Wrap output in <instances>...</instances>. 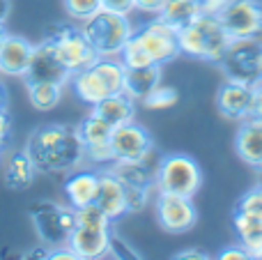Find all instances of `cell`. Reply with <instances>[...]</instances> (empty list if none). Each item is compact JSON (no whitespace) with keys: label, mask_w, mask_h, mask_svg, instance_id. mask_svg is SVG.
Masks as SVG:
<instances>
[{"label":"cell","mask_w":262,"mask_h":260,"mask_svg":"<svg viewBox=\"0 0 262 260\" xmlns=\"http://www.w3.org/2000/svg\"><path fill=\"white\" fill-rule=\"evenodd\" d=\"M23 150L30 155L37 173L67 175L85 164V147L76 127L64 122H46L30 132Z\"/></svg>","instance_id":"6da1fadb"},{"label":"cell","mask_w":262,"mask_h":260,"mask_svg":"<svg viewBox=\"0 0 262 260\" xmlns=\"http://www.w3.org/2000/svg\"><path fill=\"white\" fill-rule=\"evenodd\" d=\"M177 41H180V53L186 58L200 60V62L219 64L226 55L232 37L226 32L219 14L203 12L198 18L177 30Z\"/></svg>","instance_id":"7a4b0ae2"},{"label":"cell","mask_w":262,"mask_h":260,"mask_svg":"<svg viewBox=\"0 0 262 260\" xmlns=\"http://www.w3.org/2000/svg\"><path fill=\"white\" fill-rule=\"evenodd\" d=\"M69 85H72V92L76 95V99L92 109L108 95L124 90V64L120 62V58L99 55L90 67L72 74Z\"/></svg>","instance_id":"3957f363"},{"label":"cell","mask_w":262,"mask_h":260,"mask_svg":"<svg viewBox=\"0 0 262 260\" xmlns=\"http://www.w3.org/2000/svg\"><path fill=\"white\" fill-rule=\"evenodd\" d=\"M113 240V221L92 203L76 210V226L69 235V247L78 260H99L106 258L111 251Z\"/></svg>","instance_id":"277c9868"},{"label":"cell","mask_w":262,"mask_h":260,"mask_svg":"<svg viewBox=\"0 0 262 260\" xmlns=\"http://www.w3.org/2000/svg\"><path fill=\"white\" fill-rule=\"evenodd\" d=\"M28 216L32 221L39 244L53 249L69 242L74 226H76V210L67 203H58L51 198H41L28 205Z\"/></svg>","instance_id":"5b68a950"},{"label":"cell","mask_w":262,"mask_h":260,"mask_svg":"<svg viewBox=\"0 0 262 260\" xmlns=\"http://www.w3.org/2000/svg\"><path fill=\"white\" fill-rule=\"evenodd\" d=\"M85 37L90 39V44L95 46L97 55L104 58H118L120 51L124 49V44L129 41V37L134 35V23L127 14H118L111 9L101 7L97 14H92L90 18L81 23Z\"/></svg>","instance_id":"8992f818"},{"label":"cell","mask_w":262,"mask_h":260,"mask_svg":"<svg viewBox=\"0 0 262 260\" xmlns=\"http://www.w3.org/2000/svg\"><path fill=\"white\" fill-rule=\"evenodd\" d=\"M200 187H203V168L193 157L182 155V152L159 157L157 175H154L157 191L193 198Z\"/></svg>","instance_id":"52a82bcc"},{"label":"cell","mask_w":262,"mask_h":260,"mask_svg":"<svg viewBox=\"0 0 262 260\" xmlns=\"http://www.w3.org/2000/svg\"><path fill=\"white\" fill-rule=\"evenodd\" d=\"M44 39H49L55 46L60 60L72 74L81 72V69L90 67L99 55H97L95 46L85 37L81 26H72L64 21H53L44 28Z\"/></svg>","instance_id":"ba28073f"},{"label":"cell","mask_w":262,"mask_h":260,"mask_svg":"<svg viewBox=\"0 0 262 260\" xmlns=\"http://www.w3.org/2000/svg\"><path fill=\"white\" fill-rule=\"evenodd\" d=\"M219 67H221L226 81L258 85L262 83V41L232 39Z\"/></svg>","instance_id":"9c48e42d"},{"label":"cell","mask_w":262,"mask_h":260,"mask_svg":"<svg viewBox=\"0 0 262 260\" xmlns=\"http://www.w3.org/2000/svg\"><path fill=\"white\" fill-rule=\"evenodd\" d=\"M134 37L143 44L147 55L154 64H168L180 58V41H177V30L168 26L161 16H149L147 21L138 23L134 28Z\"/></svg>","instance_id":"30bf717a"},{"label":"cell","mask_w":262,"mask_h":260,"mask_svg":"<svg viewBox=\"0 0 262 260\" xmlns=\"http://www.w3.org/2000/svg\"><path fill=\"white\" fill-rule=\"evenodd\" d=\"M154 216H157V224L170 235H184L198 224V210L193 205V198L177 196V193L157 191Z\"/></svg>","instance_id":"8fae6325"},{"label":"cell","mask_w":262,"mask_h":260,"mask_svg":"<svg viewBox=\"0 0 262 260\" xmlns=\"http://www.w3.org/2000/svg\"><path fill=\"white\" fill-rule=\"evenodd\" d=\"M219 18L232 39L262 41V0H228Z\"/></svg>","instance_id":"7c38bea8"},{"label":"cell","mask_w":262,"mask_h":260,"mask_svg":"<svg viewBox=\"0 0 262 260\" xmlns=\"http://www.w3.org/2000/svg\"><path fill=\"white\" fill-rule=\"evenodd\" d=\"M111 152H113V161L145 159L147 155L154 152V141L143 124L131 120L127 124L113 127V132H111Z\"/></svg>","instance_id":"4fadbf2b"},{"label":"cell","mask_w":262,"mask_h":260,"mask_svg":"<svg viewBox=\"0 0 262 260\" xmlns=\"http://www.w3.org/2000/svg\"><path fill=\"white\" fill-rule=\"evenodd\" d=\"M69 78H72V72L60 60L55 46L41 37V41H37L32 46V55L23 81H51L60 83V85H69Z\"/></svg>","instance_id":"5bb4252c"},{"label":"cell","mask_w":262,"mask_h":260,"mask_svg":"<svg viewBox=\"0 0 262 260\" xmlns=\"http://www.w3.org/2000/svg\"><path fill=\"white\" fill-rule=\"evenodd\" d=\"M76 132L83 141V147H85V161L97 166L113 164V152H111V132H113V127L108 122H104L99 115H95L90 111L76 124Z\"/></svg>","instance_id":"9a60e30c"},{"label":"cell","mask_w":262,"mask_h":260,"mask_svg":"<svg viewBox=\"0 0 262 260\" xmlns=\"http://www.w3.org/2000/svg\"><path fill=\"white\" fill-rule=\"evenodd\" d=\"M255 104V85L249 83L226 81L216 92V109L226 120L232 122H244L253 118Z\"/></svg>","instance_id":"2e32d148"},{"label":"cell","mask_w":262,"mask_h":260,"mask_svg":"<svg viewBox=\"0 0 262 260\" xmlns=\"http://www.w3.org/2000/svg\"><path fill=\"white\" fill-rule=\"evenodd\" d=\"M95 205L99 207L111 221H118V219H122V216L129 214L124 184L115 178V173L111 168L99 170V187H97Z\"/></svg>","instance_id":"e0dca14e"},{"label":"cell","mask_w":262,"mask_h":260,"mask_svg":"<svg viewBox=\"0 0 262 260\" xmlns=\"http://www.w3.org/2000/svg\"><path fill=\"white\" fill-rule=\"evenodd\" d=\"M32 41L16 32H7L0 44V76L23 78L28 72V62L32 55Z\"/></svg>","instance_id":"ac0fdd59"},{"label":"cell","mask_w":262,"mask_h":260,"mask_svg":"<svg viewBox=\"0 0 262 260\" xmlns=\"http://www.w3.org/2000/svg\"><path fill=\"white\" fill-rule=\"evenodd\" d=\"M157 164L159 157L157 150L152 155H147L145 159H136V161H113L108 164V168L115 173V178L131 189H147L154 191V175H157Z\"/></svg>","instance_id":"d6986e66"},{"label":"cell","mask_w":262,"mask_h":260,"mask_svg":"<svg viewBox=\"0 0 262 260\" xmlns=\"http://www.w3.org/2000/svg\"><path fill=\"white\" fill-rule=\"evenodd\" d=\"M97 187H99V170L95 168H76L67 173L62 184L64 203L72 205L74 210H81L85 205H92L97 196Z\"/></svg>","instance_id":"ffe728a7"},{"label":"cell","mask_w":262,"mask_h":260,"mask_svg":"<svg viewBox=\"0 0 262 260\" xmlns=\"http://www.w3.org/2000/svg\"><path fill=\"white\" fill-rule=\"evenodd\" d=\"M235 152L246 166L262 170V120L249 118L239 122L235 136Z\"/></svg>","instance_id":"44dd1931"},{"label":"cell","mask_w":262,"mask_h":260,"mask_svg":"<svg viewBox=\"0 0 262 260\" xmlns=\"http://www.w3.org/2000/svg\"><path fill=\"white\" fill-rule=\"evenodd\" d=\"M35 178H37V166L32 164L30 155L26 150H16L5 159V164H3L5 189H9L14 193L28 191L35 184Z\"/></svg>","instance_id":"7402d4cb"},{"label":"cell","mask_w":262,"mask_h":260,"mask_svg":"<svg viewBox=\"0 0 262 260\" xmlns=\"http://www.w3.org/2000/svg\"><path fill=\"white\" fill-rule=\"evenodd\" d=\"M161 64H147V67H124V90L134 101H143L154 88L161 83L163 72Z\"/></svg>","instance_id":"603a6c76"},{"label":"cell","mask_w":262,"mask_h":260,"mask_svg":"<svg viewBox=\"0 0 262 260\" xmlns=\"http://www.w3.org/2000/svg\"><path fill=\"white\" fill-rule=\"evenodd\" d=\"M136 106H138V101L131 99L127 92H115V95H108L99 104L92 106V113L99 115L111 127H120V124L136 120Z\"/></svg>","instance_id":"cb8c5ba5"},{"label":"cell","mask_w":262,"mask_h":260,"mask_svg":"<svg viewBox=\"0 0 262 260\" xmlns=\"http://www.w3.org/2000/svg\"><path fill=\"white\" fill-rule=\"evenodd\" d=\"M232 230L239 244L253 256L262 249V216H251L244 212H232Z\"/></svg>","instance_id":"d4e9b609"},{"label":"cell","mask_w":262,"mask_h":260,"mask_svg":"<svg viewBox=\"0 0 262 260\" xmlns=\"http://www.w3.org/2000/svg\"><path fill=\"white\" fill-rule=\"evenodd\" d=\"M64 88L60 83H51V81H26V92L28 99H30L32 109L41 111V113H49L55 106L62 101Z\"/></svg>","instance_id":"484cf974"},{"label":"cell","mask_w":262,"mask_h":260,"mask_svg":"<svg viewBox=\"0 0 262 260\" xmlns=\"http://www.w3.org/2000/svg\"><path fill=\"white\" fill-rule=\"evenodd\" d=\"M203 14V7H200L198 0H166L159 12V16L172 26L175 30H182L184 26H189L193 18H198Z\"/></svg>","instance_id":"4316f807"},{"label":"cell","mask_w":262,"mask_h":260,"mask_svg":"<svg viewBox=\"0 0 262 260\" xmlns=\"http://www.w3.org/2000/svg\"><path fill=\"white\" fill-rule=\"evenodd\" d=\"M177 101H180V92L172 85L159 83V85L140 101V106H145V109H149V111H168V109H172Z\"/></svg>","instance_id":"83f0119b"},{"label":"cell","mask_w":262,"mask_h":260,"mask_svg":"<svg viewBox=\"0 0 262 260\" xmlns=\"http://www.w3.org/2000/svg\"><path fill=\"white\" fill-rule=\"evenodd\" d=\"M118 58L124 67H147V64H154L152 58L147 55V51L143 49V44H140L134 35L129 37V41L124 44V49L120 51Z\"/></svg>","instance_id":"f1b7e54d"},{"label":"cell","mask_w":262,"mask_h":260,"mask_svg":"<svg viewBox=\"0 0 262 260\" xmlns=\"http://www.w3.org/2000/svg\"><path fill=\"white\" fill-rule=\"evenodd\" d=\"M64 14L72 21L83 23L85 18H90L92 14H97L101 9V0H62Z\"/></svg>","instance_id":"f546056e"},{"label":"cell","mask_w":262,"mask_h":260,"mask_svg":"<svg viewBox=\"0 0 262 260\" xmlns=\"http://www.w3.org/2000/svg\"><path fill=\"white\" fill-rule=\"evenodd\" d=\"M235 210L244 212V214H251V216H262V184L249 189V191L237 201Z\"/></svg>","instance_id":"4dcf8cb0"},{"label":"cell","mask_w":262,"mask_h":260,"mask_svg":"<svg viewBox=\"0 0 262 260\" xmlns=\"http://www.w3.org/2000/svg\"><path fill=\"white\" fill-rule=\"evenodd\" d=\"M12 141V115L7 109H0V157Z\"/></svg>","instance_id":"1f68e13d"},{"label":"cell","mask_w":262,"mask_h":260,"mask_svg":"<svg viewBox=\"0 0 262 260\" xmlns=\"http://www.w3.org/2000/svg\"><path fill=\"white\" fill-rule=\"evenodd\" d=\"M216 258L219 260H253V256H251L239 242L232 244V247H223Z\"/></svg>","instance_id":"d6a6232c"},{"label":"cell","mask_w":262,"mask_h":260,"mask_svg":"<svg viewBox=\"0 0 262 260\" xmlns=\"http://www.w3.org/2000/svg\"><path fill=\"white\" fill-rule=\"evenodd\" d=\"M113 253L115 258H140L138 253L134 251V249L129 247L124 240H120L118 235H113V240H111V251H108V256Z\"/></svg>","instance_id":"836d02e7"},{"label":"cell","mask_w":262,"mask_h":260,"mask_svg":"<svg viewBox=\"0 0 262 260\" xmlns=\"http://www.w3.org/2000/svg\"><path fill=\"white\" fill-rule=\"evenodd\" d=\"M101 7L111 9V12H118V14H127V16L136 12L134 0H101Z\"/></svg>","instance_id":"e575fe53"},{"label":"cell","mask_w":262,"mask_h":260,"mask_svg":"<svg viewBox=\"0 0 262 260\" xmlns=\"http://www.w3.org/2000/svg\"><path fill=\"white\" fill-rule=\"evenodd\" d=\"M163 3H166V0H134L136 12L147 14V16H157V14L161 12Z\"/></svg>","instance_id":"d590c367"},{"label":"cell","mask_w":262,"mask_h":260,"mask_svg":"<svg viewBox=\"0 0 262 260\" xmlns=\"http://www.w3.org/2000/svg\"><path fill=\"white\" fill-rule=\"evenodd\" d=\"M46 260H78V256L74 253V249L69 244H62V247L49 249V258Z\"/></svg>","instance_id":"8d00e7d4"},{"label":"cell","mask_w":262,"mask_h":260,"mask_svg":"<svg viewBox=\"0 0 262 260\" xmlns=\"http://www.w3.org/2000/svg\"><path fill=\"white\" fill-rule=\"evenodd\" d=\"M203 12H209V14H219L223 7H226L228 0H198Z\"/></svg>","instance_id":"74e56055"},{"label":"cell","mask_w":262,"mask_h":260,"mask_svg":"<svg viewBox=\"0 0 262 260\" xmlns=\"http://www.w3.org/2000/svg\"><path fill=\"white\" fill-rule=\"evenodd\" d=\"M177 260H191V258H200V260H207L209 256H207V253H205V251H200V249H186V251H180V253H177V256H175Z\"/></svg>","instance_id":"f35d334b"},{"label":"cell","mask_w":262,"mask_h":260,"mask_svg":"<svg viewBox=\"0 0 262 260\" xmlns=\"http://www.w3.org/2000/svg\"><path fill=\"white\" fill-rule=\"evenodd\" d=\"M253 118L262 120V83L255 85V104H253Z\"/></svg>","instance_id":"ab89813d"},{"label":"cell","mask_w":262,"mask_h":260,"mask_svg":"<svg viewBox=\"0 0 262 260\" xmlns=\"http://www.w3.org/2000/svg\"><path fill=\"white\" fill-rule=\"evenodd\" d=\"M9 12H12V0H0V23H7Z\"/></svg>","instance_id":"60d3db41"},{"label":"cell","mask_w":262,"mask_h":260,"mask_svg":"<svg viewBox=\"0 0 262 260\" xmlns=\"http://www.w3.org/2000/svg\"><path fill=\"white\" fill-rule=\"evenodd\" d=\"M9 104V92H7V85L0 81V109H7Z\"/></svg>","instance_id":"b9f144b4"},{"label":"cell","mask_w":262,"mask_h":260,"mask_svg":"<svg viewBox=\"0 0 262 260\" xmlns=\"http://www.w3.org/2000/svg\"><path fill=\"white\" fill-rule=\"evenodd\" d=\"M7 26H5V23H0V44H3V41H5V37H7Z\"/></svg>","instance_id":"7bdbcfd3"},{"label":"cell","mask_w":262,"mask_h":260,"mask_svg":"<svg viewBox=\"0 0 262 260\" xmlns=\"http://www.w3.org/2000/svg\"><path fill=\"white\" fill-rule=\"evenodd\" d=\"M253 258H255V260H262V249H260V251H255V253H253Z\"/></svg>","instance_id":"ee69618b"}]
</instances>
